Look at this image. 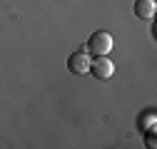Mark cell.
Segmentation results:
<instances>
[{
  "mask_svg": "<svg viewBox=\"0 0 157 149\" xmlns=\"http://www.w3.org/2000/svg\"><path fill=\"white\" fill-rule=\"evenodd\" d=\"M157 13V3L155 0H135V15L140 20H152Z\"/></svg>",
  "mask_w": 157,
  "mask_h": 149,
  "instance_id": "4",
  "label": "cell"
},
{
  "mask_svg": "<svg viewBox=\"0 0 157 149\" xmlns=\"http://www.w3.org/2000/svg\"><path fill=\"white\" fill-rule=\"evenodd\" d=\"M147 147H150V149H155V147H157V142H155V132H152V129L147 132Z\"/></svg>",
  "mask_w": 157,
  "mask_h": 149,
  "instance_id": "5",
  "label": "cell"
},
{
  "mask_svg": "<svg viewBox=\"0 0 157 149\" xmlns=\"http://www.w3.org/2000/svg\"><path fill=\"white\" fill-rule=\"evenodd\" d=\"M112 50V35L105 32V30H97L90 35L87 40V52H92L95 57H100V55H107Z\"/></svg>",
  "mask_w": 157,
  "mask_h": 149,
  "instance_id": "1",
  "label": "cell"
},
{
  "mask_svg": "<svg viewBox=\"0 0 157 149\" xmlns=\"http://www.w3.org/2000/svg\"><path fill=\"white\" fill-rule=\"evenodd\" d=\"M67 70H70L72 74H85V72H90V57H87V52H85V50L72 52L70 57H67Z\"/></svg>",
  "mask_w": 157,
  "mask_h": 149,
  "instance_id": "3",
  "label": "cell"
},
{
  "mask_svg": "<svg viewBox=\"0 0 157 149\" xmlns=\"http://www.w3.org/2000/svg\"><path fill=\"white\" fill-rule=\"evenodd\" d=\"M90 72L95 74L97 80H110L112 72H115V65L107 60V55H100V57L90 60Z\"/></svg>",
  "mask_w": 157,
  "mask_h": 149,
  "instance_id": "2",
  "label": "cell"
}]
</instances>
